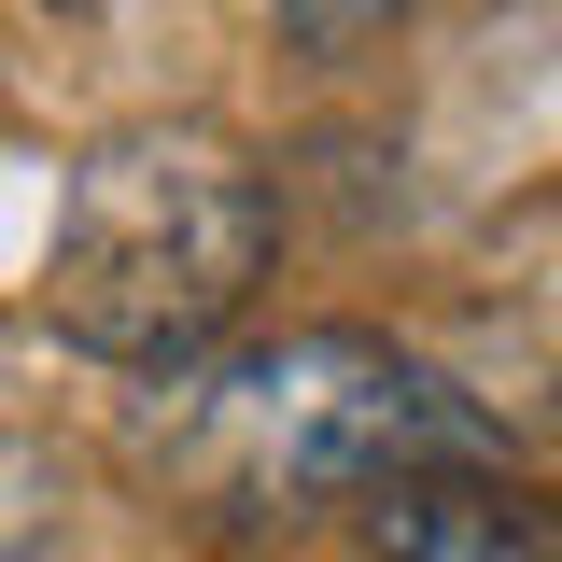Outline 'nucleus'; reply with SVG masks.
I'll use <instances>...</instances> for the list:
<instances>
[{"mask_svg": "<svg viewBox=\"0 0 562 562\" xmlns=\"http://www.w3.org/2000/svg\"><path fill=\"white\" fill-rule=\"evenodd\" d=\"M155 464L211 535H254V520H310V506H366L436 464H492V422L422 351L366 338V324H295V338L183 366Z\"/></svg>", "mask_w": 562, "mask_h": 562, "instance_id": "1", "label": "nucleus"}, {"mask_svg": "<svg viewBox=\"0 0 562 562\" xmlns=\"http://www.w3.org/2000/svg\"><path fill=\"white\" fill-rule=\"evenodd\" d=\"M281 254V198L225 127H113L57 183V239H43V324L85 366H140L183 380L225 351Z\"/></svg>", "mask_w": 562, "mask_h": 562, "instance_id": "2", "label": "nucleus"}, {"mask_svg": "<svg viewBox=\"0 0 562 562\" xmlns=\"http://www.w3.org/2000/svg\"><path fill=\"white\" fill-rule=\"evenodd\" d=\"M366 562H562V520L535 492H506L492 464H436V479H394L351 506Z\"/></svg>", "mask_w": 562, "mask_h": 562, "instance_id": "3", "label": "nucleus"}, {"mask_svg": "<svg viewBox=\"0 0 562 562\" xmlns=\"http://www.w3.org/2000/svg\"><path fill=\"white\" fill-rule=\"evenodd\" d=\"M70 520V479L29 422H0V562H43V535Z\"/></svg>", "mask_w": 562, "mask_h": 562, "instance_id": "4", "label": "nucleus"}, {"mask_svg": "<svg viewBox=\"0 0 562 562\" xmlns=\"http://www.w3.org/2000/svg\"><path fill=\"white\" fill-rule=\"evenodd\" d=\"M268 14H281V43H295V57H366L408 0H268Z\"/></svg>", "mask_w": 562, "mask_h": 562, "instance_id": "5", "label": "nucleus"}]
</instances>
